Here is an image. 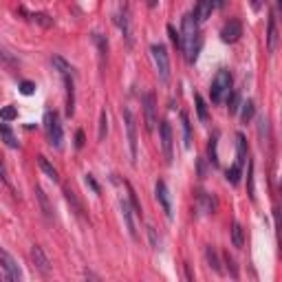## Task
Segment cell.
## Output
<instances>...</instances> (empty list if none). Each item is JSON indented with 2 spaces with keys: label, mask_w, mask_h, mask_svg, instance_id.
<instances>
[{
  "label": "cell",
  "mask_w": 282,
  "mask_h": 282,
  "mask_svg": "<svg viewBox=\"0 0 282 282\" xmlns=\"http://www.w3.org/2000/svg\"><path fill=\"white\" fill-rule=\"evenodd\" d=\"M0 179H3V181H7V170H5L3 161H0Z\"/></svg>",
  "instance_id": "ab89813d"
},
{
  "label": "cell",
  "mask_w": 282,
  "mask_h": 282,
  "mask_svg": "<svg viewBox=\"0 0 282 282\" xmlns=\"http://www.w3.org/2000/svg\"><path fill=\"white\" fill-rule=\"evenodd\" d=\"M0 60H3L5 64H9V67H16V58L11 55V53H7V49H5V46H0Z\"/></svg>",
  "instance_id": "f546056e"
},
{
  "label": "cell",
  "mask_w": 282,
  "mask_h": 282,
  "mask_svg": "<svg viewBox=\"0 0 282 282\" xmlns=\"http://www.w3.org/2000/svg\"><path fill=\"white\" fill-rule=\"evenodd\" d=\"M148 234H150V241H152V247L159 249V243H157V232L152 230V227H148Z\"/></svg>",
  "instance_id": "e575fe53"
},
{
  "label": "cell",
  "mask_w": 282,
  "mask_h": 282,
  "mask_svg": "<svg viewBox=\"0 0 282 282\" xmlns=\"http://www.w3.org/2000/svg\"><path fill=\"white\" fill-rule=\"evenodd\" d=\"M254 112H256V104H254V101H251V99H247V101H245V104H243L241 119H243L245 124H249L251 119H254Z\"/></svg>",
  "instance_id": "ffe728a7"
},
{
  "label": "cell",
  "mask_w": 282,
  "mask_h": 282,
  "mask_svg": "<svg viewBox=\"0 0 282 282\" xmlns=\"http://www.w3.org/2000/svg\"><path fill=\"white\" fill-rule=\"evenodd\" d=\"M214 3V9H225V5L230 3V0H212Z\"/></svg>",
  "instance_id": "f35d334b"
},
{
  "label": "cell",
  "mask_w": 282,
  "mask_h": 282,
  "mask_svg": "<svg viewBox=\"0 0 282 282\" xmlns=\"http://www.w3.org/2000/svg\"><path fill=\"white\" fill-rule=\"evenodd\" d=\"M75 146L77 148L84 146V133H82V130H77V135H75Z\"/></svg>",
  "instance_id": "8d00e7d4"
},
{
  "label": "cell",
  "mask_w": 282,
  "mask_h": 282,
  "mask_svg": "<svg viewBox=\"0 0 282 282\" xmlns=\"http://www.w3.org/2000/svg\"><path fill=\"white\" fill-rule=\"evenodd\" d=\"M143 115H146V130L152 133L154 126H157V101H154L152 93L143 95Z\"/></svg>",
  "instance_id": "52a82bcc"
},
{
  "label": "cell",
  "mask_w": 282,
  "mask_h": 282,
  "mask_svg": "<svg viewBox=\"0 0 282 282\" xmlns=\"http://www.w3.org/2000/svg\"><path fill=\"white\" fill-rule=\"evenodd\" d=\"M232 243H234V247H238V249L245 245V232H243L241 223H234V227H232Z\"/></svg>",
  "instance_id": "ac0fdd59"
},
{
  "label": "cell",
  "mask_w": 282,
  "mask_h": 282,
  "mask_svg": "<svg viewBox=\"0 0 282 282\" xmlns=\"http://www.w3.org/2000/svg\"><path fill=\"white\" fill-rule=\"evenodd\" d=\"M199 203H201V207L205 209V212H214V205H216V203H214V199H209L205 192H201V194H199Z\"/></svg>",
  "instance_id": "4316f807"
},
{
  "label": "cell",
  "mask_w": 282,
  "mask_h": 282,
  "mask_svg": "<svg viewBox=\"0 0 282 282\" xmlns=\"http://www.w3.org/2000/svg\"><path fill=\"white\" fill-rule=\"evenodd\" d=\"M159 135H161V148H163V154H165V161L167 163H172V159H175V154H172V126L167 122H161L159 126Z\"/></svg>",
  "instance_id": "9c48e42d"
},
{
  "label": "cell",
  "mask_w": 282,
  "mask_h": 282,
  "mask_svg": "<svg viewBox=\"0 0 282 282\" xmlns=\"http://www.w3.org/2000/svg\"><path fill=\"white\" fill-rule=\"evenodd\" d=\"M150 51H152V60H154V67H157L159 80L165 84L170 80V55H167V49L163 44H152Z\"/></svg>",
  "instance_id": "277c9868"
},
{
  "label": "cell",
  "mask_w": 282,
  "mask_h": 282,
  "mask_svg": "<svg viewBox=\"0 0 282 282\" xmlns=\"http://www.w3.org/2000/svg\"><path fill=\"white\" fill-rule=\"evenodd\" d=\"M179 35H181V49L185 53V60H188V62H194V60L199 58V51L203 46V38H201L199 25H196V20L192 18V14L183 18V31Z\"/></svg>",
  "instance_id": "6da1fadb"
},
{
  "label": "cell",
  "mask_w": 282,
  "mask_h": 282,
  "mask_svg": "<svg viewBox=\"0 0 282 282\" xmlns=\"http://www.w3.org/2000/svg\"><path fill=\"white\" fill-rule=\"evenodd\" d=\"M33 91H35V84L33 82H22L20 84V93L22 95H31Z\"/></svg>",
  "instance_id": "d6a6232c"
},
{
  "label": "cell",
  "mask_w": 282,
  "mask_h": 282,
  "mask_svg": "<svg viewBox=\"0 0 282 282\" xmlns=\"http://www.w3.org/2000/svg\"><path fill=\"white\" fill-rule=\"evenodd\" d=\"M35 196H38V201H40V207H42V214L46 216V218H53V207H51V203L49 199H46V194L42 192V188H35Z\"/></svg>",
  "instance_id": "e0dca14e"
},
{
  "label": "cell",
  "mask_w": 282,
  "mask_h": 282,
  "mask_svg": "<svg viewBox=\"0 0 282 282\" xmlns=\"http://www.w3.org/2000/svg\"><path fill=\"white\" fill-rule=\"evenodd\" d=\"M44 128H46V137H49V143L53 148H62L64 143V130H62V122H60V115L55 110H49L44 115Z\"/></svg>",
  "instance_id": "3957f363"
},
{
  "label": "cell",
  "mask_w": 282,
  "mask_h": 282,
  "mask_svg": "<svg viewBox=\"0 0 282 282\" xmlns=\"http://www.w3.org/2000/svg\"><path fill=\"white\" fill-rule=\"evenodd\" d=\"M249 199H256V190H254V163H249Z\"/></svg>",
  "instance_id": "1f68e13d"
},
{
  "label": "cell",
  "mask_w": 282,
  "mask_h": 282,
  "mask_svg": "<svg viewBox=\"0 0 282 282\" xmlns=\"http://www.w3.org/2000/svg\"><path fill=\"white\" fill-rule=\"evenodd\" d=\"M227 108H230V112H238V108H241V95L234 91L230 95V101H227Z\"/></svg>",
  "instance_id": "83f0119b"
},
{
  "label": "cell",
  "mask_w": 282,
  "mask_h": 282,
  "mask_svg": "<svg viewBox=\"0 0 282 282\" xmlns=\"http://www.w3.org/2000/svg\"><path fill=\"white\" fill-rule=\"evenodd\" d=\"M265 5H267V0H251V7H254L256 11H260Z\"/></svg>",
  "instance_id": "d590c367"
},
{
  "label": "cell",
  "mask_w": 282,
  "mask_h": 282,
  "mask_svg": "<svg viewBox=\"0 0 282 282\" xmlns=\"http://www.w3.org/2000/svg\"><path fill=\"white\" fill-rule=\"evenodd\" d=\"M194 101H196V110H199V119L201 122H207V104L203 101V97L199 93L194 95Z\"/></svg>",
  "instance_id": "603a6c76"
},
{
  "label": "cell",
  "mask_w": 282,
  "mask_h": 282,
  "mask_svg": "<svg viewBox=\"0 0 282 282\" xmlns=\"http://www.w3.org/2000/svg\"><path fill=\"white\" fill-rule=\"evenodd\" d=\"M167 33H170V40L175 42L177 46H181V35H179V33L175 31V27H167Z\"/></svg>",
  "instance_id": "836d02e7"
},
{
  "label": "cell",
  "mask_w": 282,
  "mask_h": 282,
  "mask_svg": "<svg viewBox=\"0 0 282 282\" xmlns=\"http://www.w3.org/2000/svg\"><path fill=\"white\" fill-rule=\"evenodd\" d=\"M181 124H183V146L190 148L192 146V128H190V119L185 112H181Z\"/></svg>",
  "instance_id": "d6986e66"
},
{
  "label": "cell",
  "mask_w": 282,
  "mask_h": 282,
  "mask_svg": "<svg viewBox=\"0 0 282 282\" xmlns=\"http://www.w3.org/2000/svg\"><path fill=\"white\" fill-rule=\"evenodd\" d=\"M159 0H148V7H157Z\"/></svg>",
  "instance_id": "60d3db41"
},
{
  "label": "cell",
  "mask_w": 282,
  "mask_h": 282,
  "mask_svg": "<svg viewBox=\"0 0 282 282\" xmlns=\"http://www.w3.org/2000/svg\"><path fill=\"white\" fill-rule=\"evenodd\" d=\"M38 165H40V170L51 179V181H55V183L60 181V175H58L55 165H51V163H49V159H46V157H42V154H40V157H38Z\"/></svg>",
  "instance_id": "2e32d148"
},
{
  "label": "cell",
  "mask_w": 282,
  "mask_h": 282,
  "mask_svg": "<svg viewBox=\"0 0 282 282\" xmlns=\"http://www.w3.org/2000/svg\"><path fill=\"white\" fill-rule=\"evenodd\" d=\"M214 11V3L212 0H199L194 7V14H192V18L196 20V25H201V22H205L209 16H212Z\"/></svg>",
  "instance_id": "4fadbf2b"
},
{
  "label": "cell",
  "mask_w": 282,
  "mask_h": 282,
  "mask_svg": "<svg viewBox=\"0 0 282 282\" xmlns=\"http://www.w3.org/2000/svg\"><path fill=\"white\" fill-rule=\"evenodd\" d=\"M216 143H218V133H214V137L209 139V161H212L214 165H218V152H216Z\"/></svg>",
  "instance_id": "cb8c5ba5"
},
{
  "label": "cell",
  "mask_w": 282,
  "mask_h": 282,
  "mask_svg": "<svg viewBox=\"0 0 282 282\" xmlns=\"http://www.w3.org/2000/svg\"><path fill=\"white\" fill-rule=\"evenodd\" d=\"M31 260H33V265L40 273H44V275L51 273V262H49V258H46L44 251H42L40 245H33L31 247Z\"/></svg>",
  "instance_id": "7c38bea8"
},
{
  "label": "cell",
  "mask_w": 282,
  "mask_h": 282,
  "mask_svg": "<svg viewBox=\"0 0 282 282\" xmlns=\"http://www.w3.org/2000/svg\"><path fill=\"white\" fill-rule=\"evenodd\" d=\"M232 82H234V77L227 69H220L218 73H216L214 82H212V88H209V95H212L214 104H220V101L232 93Z\"/></svg>",
  "instance_id": "7a4b0ae2"
},
{
  "label": "cell",
  "mask_w": 282,
  "mask_h": 282,
  "mask_svg": "<svg viewBox=\"0 0 282 282\" xmlns=\"http://www.w3.org/2000/svg\"><path fill=\"white\" fill-rule=\"evenodd\" d=\"M154 196H157V201L161 203L165 216L172 220V199H170V192H167V185L163 181H157V185H154Z\"/></svg>",
  "instance_id": "8fae6325"
},
{
  "label": "cell",
  "mask_w": 282,
  "mask_h": 282,
  "mask_svg": "<svg viewBox=\"0 0 282 282\" xmlns=\"http://www.w3.org/2000/svg\"><path fill=\"white\" fill-rule=\"evenodd\" d=\"M241 35H243V25L236 20V18H232L230 22H225V27L220 29V38H223V42H227V44L238 42Z\"/></svg>",
  "instance_id": "30bf717a"
},
{
  "label": "cell",
  "mask_w": 282,
  "mask_h": 282,
  "mask_svg": "<svg viewBox=\"0 0 282 282\" xmlns=\"http://www.w3.org/2000/svg\"><path fill=\"white\" fill-rule=\"evenodd\" d=\"M106 133H108V115H106V110H101V117H99V135H97V139H99V141H104V139H106Z\"/></svg>",
  "instance_id": "d4e9b609"
},
{
  "label": "cell",
  "mask_w": 282,
  "mask_h": 282,
  "mask_svg": "<svg viewBox=\"0 0 282 282\" xmlns=\"http://www.w3.org/2000/svg\"><path fill=\"white\" fill-rule=\"evenodd\" d=\"M31 18H33L35 22H40L42 27H51V25H53V20H51V18L46 16V14H33Z\"/></svg>",
  "instance_id": "4dcf8cb0"
},
{
  "label": "cell",
  "mask_w": 282,
  "mask_h": 282,
  "mask_svg": "<svg viewBox=\"0 0 282 282\" xmlns=\"http://www.w3.org/2000/svg\"><path fill=\"white\" fill-rule=\"evenodd\" d=\"M122 212H124V220H126V227H128V234H130L133 238H137L135 220H133V207H130L128 199H122Z\"/></svg>",
  "instance_id": "5bb4252c"
},
{
  "label": "cell",
  "mask_w": 282,
  "mask_h": 282,
  "mask_svg": "<svg viewBox=\"0 0 282 282\" xmlns=\"http://www.w3.org/2000/svg\"><path fill=\"white\" fill-rule=\"evenodd\" d=\"M86 183H88V185H91V188H93V192H99V185L95 183V179H93L91 175H86Z\"/></svg>",
  "instance_id": "74e56055"
},
{
  "label": "cell",
  "mask_w": 282,
  "mask_h": 282,
  "mask_svg": "<svg viewBox=\"0 0 282 282\" xmlns=\"http://www.w3.org/2000/svg\"><path fill=\"white\" fill-rule=\"evenodd\" d=\"M267 44H269V51H275L278 46V29H275V16L271 14L269 16V29H267Z\"/></svg>",
  "instance_id": "9a60e30c"
},
{
  "label": "cell",
  "mask_w": 282,
  "mask_h": 282,
  "mask_svg": "<svg viewBox=\"0 0 282 282\" xmlns=\"http://www.w3.org/2000/svg\"><path fill=\"white\" fill-rule=\"evenodd\" d=\"M0 267L5 269V278L11 280V282H18L22 278V271H20V267L16 265V260L11 258L7 251H3L0 249Z\"/></svg>",
  "instance_id": "ba28073f"
},
{
  "label": "cell",
  "mask_w": 282,
  "mask_h": 282,
  "mask_svg": "<svg viewBox=\"0 0 282 282\" xmlns=\"http://www.w3.org/2000/svg\"><path fill=\"white\" fill-rule=\"evenodd\" d=\"M117 25H119V29H122V35H124L126 44H128V46H133V20H130V7H128V0H122V3H119Z\"/></svg>",
  "instance_id": "5b68a950"
},
{
  "label": "cell",
  "mask_w": 282,
  "mask_h": 282,
  "mask_svg": "<svg viewBox=\"0 0 282 282\" xmlns=\"http://www.w3.org/2000/svg\"><path fill=\"white\" fill-rule=\"evenodd\" d=\"M205 258H207L209 267H214L216 271H220V265H218V256H216V251H214V247H207V249H205Z\"/></svg>",
  "instance_id": "484cf974"
},
{
  "label": "cell",
  "mask_w": 282,
  "mask_h": 282,
  "mask_svg": "<svg viewBox=\"0 0 282 282\" xmlns=\"http://www.w3.org/2000/svg\"><path fill=\"white\" fill-rule=\"evenodd\" d=\"M0 137L5 139V143H7L9 148H18V141H16V135L11 133L9 126H0Z\"/></svg>",
  "instance_id": "44dd1931"
},
{
  "label": "cell",
  "mask_w": 282,
  "mask_h": 282,
  "mask_svg": "<svg viewBox=\"0 0 282 282\" xmlns=\"http://www.w3.org/2000/svg\"><path fill=\"white\" fill-rule=\"evenodd\" d=\"M124 124H126V133H128V146H130V157H133V163L137 161V122L130 108H124Z\"/></svg>",
  "instance_id": "8992f818"
},
{
  "label": "cell",
  "mask_w": 282,
  "mask_h": 282,
  "mask_svg": "<svg viewBox=\"0 0 282 282\" xmlns=\"http://www.w3.org/2000/svg\"><path fill=\"white\" fill-rule=\"evenodd\" d=\"M0 117H3L5 122H11V119L18 117V110L14 106H7V108H3V110H0Z\"/></svg>",
  "instance_id": "f1b7e54d"
},
{
  "label": "cell",
  "mask_w": 282,
  "mask_h": 282,
  "mask_svg": "<svg viewBox=\"0 0 282 282\" xmlns=\"http://www.w3.org/2000/svg\"><path fill=\"white\" fill-rule=\"evenodd\" d=\"M241 172H243V165H238V163H234L230 170H227V181H230L232 185H236L238 181H241Z\"/></svg>",
  "instance_id": "7402d4cb"
}]
</instances>
